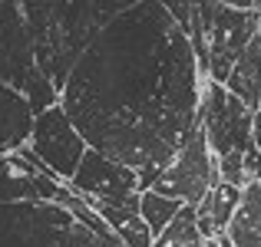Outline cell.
<instances>
[{"label":"cell","instance_id":"1","mask_svg":"<svg viewBox=\"0 0 261 247\" xmlns=\"http://www.w3.org/2000/svg\"><path fill=\"white\" fill-rule=\"evenodd\" d=\"M205 79L166 0H133L80 56L60 106L93 152L139 175L146 195L198 129Z\"/></svg>","mask_w":261,"mask_h":247},{"label":"cell","instance_id":"2","mask_svg":"<svg viewBox=\"0 0 261 247\" xmlns=\"http://www.w3.org/2000/svg\"><path fill=\"white\" fill-rule=\"evenodd\" d=\"M129 7L133 0H23L20 4L37 66L57 86V92H63L73 66L99 37V30Z\"/></svg>","mask_w":261,"mask_h":247},{"label":"cell","instance_id":"3","mask_svg":"<svg viewBox=\"0 0 261 247\" xmlns=\"http://www.w3.org/2000/svg\"><path fill=\"white\" fill-rule=\"evenodd\" d=\"M261 33V4H218V0H205L195 4V26H192L189 40L192 50L198 56V66L212 82L225 86L235 70L238 56L245 46Z\"/></svg>","mask_w":261,"mask_h":247},{"label":"cell","instance_id":"4","mask_svg":"<svg viewBox=\"0 0 261 247\" xmlns=\"http://www.w3.org/2000/svg\"><path fill=\"white\" fill-rule=\"evenodd\" d=\"M0 247H122L119 237H99L63 204L20 201L0 204Z\"/></svg>","mask_w":261,"mask_h":247},{"label":"cell","instance_id":"5","mask_svg":"<svg viewBox=\"0 0 261 247\" xmlns=\"http://www.w3.org/2000/svg\"><path fill=\"white\" fill-rule=\"evenodd\" d=\"M198 129L208 142L215 162L245 159L255 152V112L242 99L228 92L225 86L205 79L202 102H198Z\"/></svg>","mask_w":261,"mask_h":247},{"label":"cell","instance_id":"6","mask_svg":"<svg viewBox=\"0 0 261 247\" xmlns=\"http://www.w3.org/2000/svg\"><path fill=\"white\" fill-rule=\"evenodd\" d=\"M218 188V162L212 155L208 142H205L202 129L192 132V139L182 145V152L175 155V162L159 175V181L149 191L162 198L185 204V208H198L212 191Z\"/></svg>","mask_w":261,"mask_h":247},{"label":"cell","instance_id":"7","mask_svg":"<svg viewBox=\"0 0 261 247\" xmlns=\"http://www.w3.org/2000/svg\"><path fill=\"white\" fill-rule=\"evenodd\" d=\"M27 148H30L40 159V165L63 184L73 181L80 162H83L86 152H89V145L83 142V135L76 132V126L70 122V115L63 112V106H53V109H46L43 115L33 119V132H30V145Z\"/></svg>","mask_w":261,"mask_h":247},{"label":"cell","instance_id":"8","mask_svg":"<svg viewBox=\"0 0 261 247\" xmlns=\"http://www.w3.org/2000/svg\"><path fill=\"white\" fill-rule=\"evenodd\" d=\"M73 195L89 198V201H102V204H116V208H129L139 204V175L133 168L119 162H109L106 155L89 148L86 159L80 162L73 181L66 184Z\"/></svg>","mask_w":261,"mask_h":247},{"label":"cell","instance_id":"9","mask_svg":"<svg viewBox=\"0 0 261 247\" xmlns=\"http://www.w3.org/2000/svg\"><path fill=\"white\" fill-rule=\"evenodd\" d=\"M37 76H43L33 56V43L17 0H0V79L20 96Z\"/></svg>","mask_w":261,"mask_h":247},{"label":"cell","instance_id":"10","mask_svg":"<svg viewBox=\"0 0 261 247\" xmlns=\"http://www.w3.org/2000/svg\"><path fill=\"white\" fill-rule=\"evenodd\" d=\"M33 109L17 89L0 79V155H13L30 145Z\"/></svg>","mask_w":261,"mask_h":247},{"label":"cell","instance_id":"11","mask_svg":"<svg viewBox=\"0 0 261 247\" xmlns=\"http://www.w3.org/2000/svg\"><path fill=\"white\" fill-rule=\"evenodd\" d=\"M238 201H242V188L218 181V188L195 208L198 231H202L205 237H215V241L225 237V231H228L231 218H235V211H238Z\"/></svg>","mask_w":261,"mask_h":247},{"label":"cell","instance_id":"12","mask_svg":"<svg viewBox=\"0 0 261 247\" xmlns=\"http://www.w3.org/2000/svg\"><path fill=\"white\" fill-rule=\"evenodd\" d=\"M225 89H228L235 99H242L251 112L261 109V33L245 46L242 56H238V63H235V70H231L228 82H225Z\"/></svg>","mask_w":261,"mask_h":247},{"label":"cell","instance_id":"13","mask_svg":"<svg viewBox=\"0 0 261 247\" xmlns=\"http://www.w3.org/2000/svg\"><path fill=\"white\" fill-rule=\"evenodd\" d=\"M225 237L231 247H261V181H248L242 188V201Z\"/></svg>","mask_w":261,"mask_h":247},{"label":"cell","instance_id":"14","mask_svg":"<svg viewBox=\"0 0 261 247\" xmlns=\"http://www.w3.org/2000/svg\"><path fill=\"white\" fill-rule=\"evenodd\" d=\"M152 247H218L215 237H205L198 231V221H195V208H182L175 214V221L155 237Z\"/></svg>","mask_w":261,"mask_h":247},{"label":"cell","instance_id":"15","mask_svg":"<svg viewBox=\"0 0 261 247\" xmlns=\"http://www.w3.org/2000/svg\"><path fill=\"white\" fill-rule=\"evenodd\" d=\"M182 208H185V204L172 201V198H162V195H155V191L139 195V214H142V221H146V228L152 231V237H159L162 231L175 221V214Z\"/></svg>","mask_w":261,"mask_h":247},{"label":"cell","instance_id":"16","mask_svg":"<svg viewBox=\"0 0 261 247\" xmlns=\"http://www.w3.org/2000/svg\"><path fill=\"white\" fill-rule=\"evenodd\" d=\"M255 145H258V152H261V109L255 112Z\"/></svg>","mask_w":261,"mask_h":247}]
</instances>
